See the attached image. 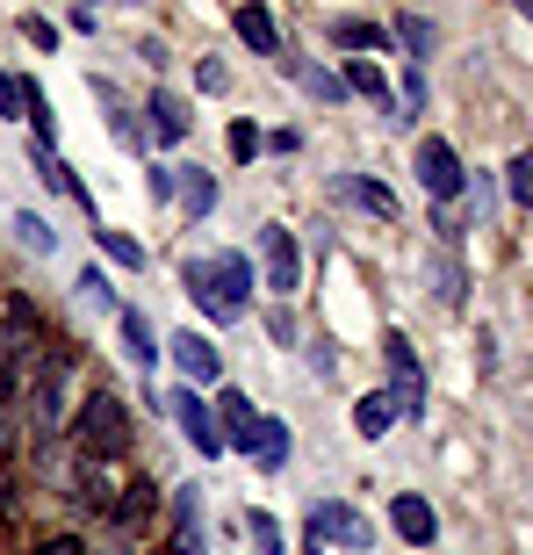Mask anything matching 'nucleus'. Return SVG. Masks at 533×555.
Segmentation results:
<instances>
[{
    "label": "nucleus",
    "mask_w": 533,
    "mask_h": 555,
    "mask_svg": "<svg viewBox=\"0 0 533 555\" xmlns=\"http://www.w3.org/2000/svg\"><path fill=\"white\" fill-rule=\"evenodd\" d=\"M181 209L187 217H209L217 209V181H209L203 166H181Z\"/></svg>",
    "instance_id": "19"
},
{
    "label": "nucleus",
    "mask_w": 533,
    "mask_h": 555,
    "mask_svg": "<svg viewBox=\"0 0 533 555\" xmlns=\"http://www.w3.org/2000/svg\"><path fill=\"white\" fill-rule=\"evenodd\" d=\"M246 534H252L260 555H282V519H274V513H246Z\"/></svg>",
    "instance_id": "26"
},
{
    "label": "nucleus",
    "mask_w": 533,
    "mask_h": 555,
    "mask_svg": "<svg viewBox=\"0 0 533 555\" xmlns=\"http://www.w3.org/2000/svg\"><path fill=\"white\" fill-rule=\"evenodd\" d=\"M73 440H80L87 462H123L130 454V412L116 390H94L80 404V418H73Z\"/></svg>",
    "instance_id": "3"
},
{
    "label": "nucleus",
    "mask_w": 533,
    "mask_h": 555,
    "mask_svg": "<svg viewBox=\"0 0 533 555\" xmlns=\"http://www.w3.org/2000/svg\"><path fill=\"white\" fill-rule=\"evenodd\" d=\"M29 108H37V87H29V80H15V73H0V116L29 124Z\"/></svg>",
    "instance_id": "25"
},
{
    "label": "nucleus",
    "mask_w": 533,
    "mask_h": 555,
    "mask_svg": "<svg viewBox=\"0 0 533 555\" xmlns=\"http://www.w3.org/2000/svg\"><path fill=\"white\" fill-rule=\"evenodd\" d=\"M8 505H15V483H8V469H0V513H8Z\"/></svg>",
    "instance_id": "34"
},
{
    "label": "nucleus",
    "mask_w": 533,
    "mask_h": 555,
    "mask_svg": "<svg viewBox=\"0 0 533 555\" xmlns=\"http://www.w3.org/2000/svg\"><path fill=\"white\" fill-rule=\"evenodd\" d=\"M22 37L37 43V51H51V43H58V29H51V22H43V15H22Z\"/></svg>",
    "instance_id": "30"
},
{
    "label": "nucleus",
    "mask_w": 533,
    "mask_h": 555,
    "mask_svg": "<svg viewBox=\"0 0 533 555\" xmlns=\"http://www.w3.org/2000/svg\"><path fill=\"white\" fill-rule=\"evenodd\" d=\"M325 541H339V548H375V527L353 513L347 498H317V505H310V519H303V548L325 555Z\"/></svg>",
    "instance_id": "4"
},
{
    "label": "nucleus",
    "mask_w": 533,
    "mask_h": 555,
    "mask_svg": "<svg viewBox=\"0 0 533 555\" xmlns=\"http://www.w3.org/2000/svg\"><path fill=\"white\" fill-rule=\"evenodd\" d=\"M288 73H296V80H303V87H310V94H317L325 108H339V102H347V80H339V73H325V65H288Z\"/></svg>",
    "instance_id": "22"
},
{
    "label": "nucleus",
    "mask_w": 533,
    "mask_h": 555,
    "mask_svg": "<svg viewBox=\"0 0 533 555\" xmlns=\"http://www.w3.org/2000/svg\"><path fill=\"white\" fill-rule=\"evenodd\" d=\"M347 94H368V102L382 108L390 124H404V116H396V87H390V73H382L375 59H353V65H347Z\"/></svg>",
    "instance_id": "11"
},
{
    "label": "nucleus",
    "mask_w": 533,
    "mask_h": 555,
    "mask_svg": "<svg viewBox=\"0 0 533 555\" xmlns=\"http://www.w3.org/2000/svg\"><path fill=\"white\" fill-rule=\"evenodd\" d=\"M187 296L217 318V325H231V318H246L252 310V260L246 253H217V260H187L181 268Z\"/></svg>",
    "instance_id": "1"
},
{
    "label": "nucleus",
    "mask_w": 533,
    "mask_h": 555,
    "mask_svg": "<svg viewBox=\"0 0 533 555\" xmlns=\"http://www.w3.org/2000/svg\"><path fill=\"white\" fill-rule=\"evenodd\" d=\"M195 80H203L209 94H224V87H231V73H224V65H217V59H203V65H195Z\"/></svg>",
    "instance_id": "33"
},
{
    "label": "nucleus",
    "mask_w": 533,
    "mask_h": 555,
    "mask_svg": "<svg viewBox=\"0 0 533 555\" xmlns=\"http://www.w3.org/2000/svg\"><path fill=\"white\" fill-rule=\"evenodd\" d=\"M166 195H181V166H152V203H166Z\"/></svg>",
    "instance_id": "29"
},
{
    "label": "nucleus",
    "mask_w": 533,
    "mask_h": 555,
    "mask_svg": "<svg viewBox=\"0 0 533 555\" xmlns=\"http://www.w3.org/2000/svg\"><path fill=\"white\" fill-rule=\"evenodd\" d=\"M339 195H347V203H361L368 217H382V224L396 217V195H390V188H375V181H361V173H347V181H339Z\"/></svg>",
    "instance_id": "17"
},
{
    "label": "nucleus",
    "mask_w": 533,
    "mask_h": 555,
    "mask_svg": "<svg viewBox=\"0 0 533 555\" xmlns=\"http://www.w3.org/2000/svg\"><path fill=\"white\" fill-rule=\"evenodd\" d=\"M396 418H404V412L390 404V390H368L361 404H353V433H361V440H382V433H390Z\"/></svg>",
    "instance_id": "14"
},
{
    "label": "nucleus",
    "mask_w": 533,
    "mask_h": 555,
    "mask_svg": "<svg viewBox=\"0 0 533 555\" xmlns=\"http://www.w3.org/2000/svg\"><path fill=\"white\" fill-rule=\"evenodd\" d=\"M260 152V130L252 124H231V159H252Z\"/></svg>",
    "instance_id": "31"
},
{
    "label": "nucleus",
    "mask_w": 533,
    "mask_h": 555,
    "mask_svg": "<svg viewBox=\"0 0 533 555\" xmlns=\"http://www.w3.org/2000/svg\"><path fill=\"white\" fill-rule=\"evenodd\" d=\"M396 43L411 51V65H426L432 51H440V29H432L426 15H396Z\"/></svg>",
    "instance_id": "18"
},
{
    "label": "nucleus",
    "mask_w": 533,
    "mask_h": 555,
    "mask_svg": "<svg viewBox=\"0 0 533 555\" xmlns=\"http://www.w3.org/2000/svg\"><path fill=\"white\" fill-rule=\"evenodd\" d=\"M418 181H426L432 209L461 203V188H469V173H461V152H454L447 138H418Z\"/></svg>",
    "instance_id": "5"
},
{
    "label": "nucleus",
    "mask_w": 533,
    "mask_h": 555,
    "mask_svg": "<svg viewBox=\"0 0 533 555\" xmlns=\"http://www.w3.org/2000/svg\"><path fill=\"white\" fill-rule=\"evenodd\" d=\"M217 426H224V448H238V454H252L260 469H288V426L282 418H260L252 412V397L246 390H224L217 397Z\"/></svg>",
    "instance_id": "2"
},
{
    "label": "nucleus",
    "mask_w": 533,
    "mask_h": 555,
    "mask_svg": "<svg viewBox=\"0 0 533 555\" xmlns=\"http://www.w3.org/2000/svg\"><path fill=\"white\" fill-rule=\"evenodd\" d=\"M94 246H102L116 268H138V260H144V246L130 238V231H116V224H94Z\"/></svg>",
    "instance_id": "23"
},
{
    "label": "nucleus",
    "mask_w": 533,
    "mask_h": 555,
    "mask_svg": "<svg viewBox=\"0 0 533 555\" xmlns=\"http://www.w3.org/2000/svg\"><path fill=\"white\" fill-rule=\"evenodd\" d=\"M432 296L447 310H461V296H469V274H461V253L447 246V260H440V274H432Z\"/></svg>",
    "instance_id": "20"
},
{
    "label": "nucleus",
    "mask_w": 533,
    "mask_h": 555,
    "mask_svg": "<svg viewBox=\"0 0 533 555\" xmlns=\"http://www.w3.org/2000/svg\"><path fill=\"white\" fill-rule=\"evenodd\" d=\"M390 527L411 541V548H432V541H440V519H432V505H426L418 491H404V498L390 505Z\"/></svg>",
    "instance_id": "10"
},
{
    "label": "nucleus",
    "mask_w": 533,
    "mask_h": 555,
    "mask_svg": "<svg viewBox=\"0 0 533 555\" xmlns=\"http://www.w3.org/2000/svg\"><path fill=\"white\" fill-rule=\"evenodd\" d=\"M332 43H339V51H382V43H390V29H382V22H368V15H339V22H332Z\"/></svg>",
    "instance_id": "16"
},
{
    "label": "nucleus",
    "mask_w": 533,
    "mask_h": 555,
    "mask_svg": "<svg viewBox=\"0 0 533 555\" xmlns=\"http://www.w3.org/2000/svg\"><path fill=\"white\" fill-rule=\"evenodd\" d=\"M15 231H22V246L51 253V224H43V217H15Z\"/></svg>",
    "instance_id": "28"
},
{
    "label": "nucleus",
    "mask_w": 533,
    "mask_h": 555,
    "mask_svg": "<svg viewBox=\"0 0 533 555\" xmlns=\"http://www.w3.org/2000/svg\"><path fill=\"white\" fill-rule=\"evenodd\" d=\"M231 29H238V43H246V51H260V59H274V51H282V22L266 15V8H238V15H231Z\"/></svg>",
    "instance_id": "12"
},
{
    "label": "nucleus",
    "mask_w": 533,
    "mask_h": 555,
    "mask_svg": "<svg viewBox=\"0 0 533 555\" xmlns=\"http://www.w3.org/2000/svg\"><path fill=\"white\" fill-rule=\"evenodd\" d=\"M166 347H173V361H181L187 390H203V383H217V375H224V353L209 347L203 332H181V339H166Z\"/></svg>",
    "instance_id": "9"
},
{
    "label": "nucleus",
    "mask_w": 533,
    "mask_h": 555,
    "mask_svg": "<svg viewBox=\"0 0 533 555\" xmlns=\"http://www.w3.org/2000/svg\"><path fill=\"white\" fill-rule=\"evenodd\" d=\"M166 412L181 418L187 448L203 454V462H217V454H224V426H217V404H209L203 390H173V397H166Z\"/></svg>",
    "instance_id": "7"
},
{
    "label": "nucleus",
    "mask_w": 533,
    "mask_h": 555,
    "mask_svg": "<svg viewBox=\"0 0 533 555\" xmlns=\"http://www.w3.org/2000/svg\"><path fill=\"white\" fill-rule=\"evenodd\" d=\"M382 361H390V404L404 418L426 412V369H418V353H411L404 332H382Z\"/></svg>",
    "instance_id": "6"
},
{
    "label": "nucleus",
    "mask_w": 533,
    "mask_h": 555,
    "mask_svg": "<svg viewBox=\"0 0 533 555\" xmlns=\"http://www.w3.org/2000/svg\"><path fill=\"white\" fill-rule=\"evenodd\" d=\"M37 555H87V541L80 534H51V541H37Z\"/></svg>",
    "instance_id": "32"
},
{
    "label": "nucleus",
    "mask_w": 533,
    "mask_h": 555,
    "mask_svg": "<svg viewBox=\"0 0 533 555\" xmlns=\"http://www.w3.org/2000/svg\"><path fill=\"white\" fill-rule=\"evenodd\" d=\"M203 548V527H195V491L173 498V555H195Z\"/></svg>",
    "instance_id": "21"
},
{
    "label": "nucleus",
    "mask_w": 533,
    "mask_h": 555,
    "mask_svg": "<svg viewBox=\"0 0 533 555\" xmlns=\"http://www.w3.org/2000/svg\"><path fill=\"white\" fill-rule=\"evenodd\" d=\"M505 181H512V203H526V209H533V152H519V159L505 166Z\"/></svg>",
    "instance_id": "27"
},
{
    "label": "nucleus",
    "mask_w": 533,
    "mask_h": 555,
    "mask_svg": "<svg viewBox=\"0 0 533 555\" xmlns=\"http://www.w3.org/2000/svg\"><path fill=\"white\" fill-rule=\"evenodd\" d=\"M260 268H266V296H296V282H303V260H296V238H288L282 224L260 231Z\"/></svg>",
    "instance_id": "8"
},
{
    "label": "nucleus",
    "mask_w": 533,
    "mask_h": 555,
    "mask_svg": "<svg viewBox=\"0 0 533 555\" xmlns=\"http://www.w3.org/2000/svg\"><path fill=\"white\" fill-rule=\"evenodd\" d=\"M73 288H80V304L108 310V318H123V304H116V282H108L102 268H87V274H80V282H73Z\"/></svg>",
    "instance_id": "24"
},
{
    "label": "nucleus",
    "mask_w": 533,
    "mask_h": 555,
    "mask_svg": "<svg viewBox=\"0 0 533 555\" xmlns=\"http://www.w3.org/2000/svg\"><path fill=\"white\" fill-rule=\"evenodd\" d=\"M116 332H123V353H130V361H138L144 375H152V361H159V339H152V318L123 304V318H116Z\"/></svg>",
    "instance_id": "13"
},
{
    "label": "nucleus",
    "mask_w": 533,
    "mask_h": 555,
    "mask_svg": "<svg viewBox=\"0 0 533 555\" xmlns=\"http://www.w3.org/2000/svg\"><path fill=\"white\" fill-rule=\"evenodd\" d=\"M187 124H195V116H187V102L159 87V94H152V138H159V144H181Z\"/></svg>",
    "instance_id": "15"
}]
</instances>
